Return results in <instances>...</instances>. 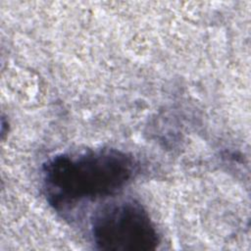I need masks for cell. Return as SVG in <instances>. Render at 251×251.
Instances as JSON below:
<instances>
[{
  "instance_id": "1",
  "label": "cell",
  "mask_w": 251,
  "mask_h": 251,
  "mask_svg": "<svg viewBox=\"0 0 251 251\" xmlns=\"http://www.w3.org/2000/svg\"><path fill=\"white\" fill-rule=\"evenodd\" d=\"M42 172L47 199L60 209L117 193L133 177L136 165L123 151L89 149L56 155Z\"/></svg>"
},
{
  "instance_id": "2",
  "label": "cell",
  "mask_w": 251,
  "mask_h": 251,
  "mask_svg": "<svg viewBox=\"0 0 251 251\" xmlns=\"http://www.w3.org/2000/svg\"><path fill=\"white\" fill-rule=\"evenodd\" d=\"M91 235L96 247L107 251H149L160 242L149 214L133 199L113 201L94 212Z\"/></svg>"
}]
</instances>
